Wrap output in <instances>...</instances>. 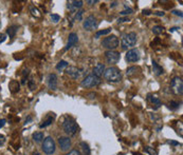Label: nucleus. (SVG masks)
Wrapping results in <instances>:
<instances>
[{
  "label": "nucleus",
  "mask_w": 183,
  "mask_h": 155,
  "mask_svg": "<svg viewBox=\"0 0 183 155\" xmlns=\"http://www.w3.org/2000/svg\"><path fill=\"white\" fill-rule=\"evenodd\" d=\"M103 75L105 77V79L109 82L117 83L122 79L121 71L117 69V67H110L108 69H105V72H104Z\"/></svg>",
  "instance_id": "f257e3e1"
},
{
  "label": "nucleus",
  "mask_w": 183,
  "mask_h": 155,
  "mask_svg": "<svg viewBox=\"0 0 183 155\" xmlns=\"http://www.w3.org/2000/svg\"><path fill=\"white\" fill-rule=\"evenodd\" d=\"M62 129L69 136L75 135L76 132H77V124H76V121L74 120V118L67 116L65 118V120L62 121Z\"/></svg>",
  "instance_id": "f03ea898"
},
{
  "label": "nucleus",
  "mask_w": 183,
  "mask_h": 155,
  "mask_svg": "<svg viewBox=\"0 0 183 155\" xmlns=\"http://www.w3.org/2000/svg\"><path fill=\"white\" fill-rule=\"evenodd\" d=\"M137 39H138V36H137V34L133 33V32L125 34L121 39L122 49L126 50V49H129V48L135 47V43H137Z\"/></svg>",
  "instance_id": "7ed1b4c3"
},
{
  "label": "nucleus",
  "mask_w": 183,
  "mask_h": 155,
  "mask_svg": "<svg viewBox=\"0 0 183 155\" xmlns=\"http://www.w3.org/2000/svg\"><path fill=\"white\" fill-rule=\"evenodd\" d=\"M119 38L115 35H110L107 36L106 38H104L102 41V45L104 48L108 49V51H114V49H117L119 47Z\"/></svg>",
  "instance_id": "20e7f679"
},
{
  "label": "nucleus",
  "mask_w": 183,
  "mask_h": 155,
  "mask_svg": "<svg viewBox=\"0 0 183 155\" xmlns=\"http://www.w3.org/2000/svg\"><path fill=\"white\" fill-rule=\"evenodd\" d=\"M56 150V144L54 139L51 137V136H48L44 139V142H42V151L45 152L46 154L52 155Z\"/></svg>",
  "instance_id": "39448f33"
},
{
  "label": "nucleus",
  "mask_w": 183,
  "mask_h": 155,
  "mask_svg": "<svg viewBox=\"0 0 183 155\" xmlns=\"http://www.w3.org/2000/svg\"><path fill=\"white\" fill-rule=\"evenodd\" d=\"M101 83V79L97 76H94L93 74H91V75H88L86 78H84L82 80V86L84 88H93V86H99Z\"/></svg>",
  "instance_id": "423d86ee"
},
{
  "label": "nucleus",
  "mask_w": 183,
  "mask_h": 155,
  "mask_svg": "<svg viewBox=\"0 0 183 155\" xmlns=\"http://www.w3.org/2000/svg\"><path fill=\"white\" fill-rule=\"evenodd\" d=\"M170 86L172 90L174 91V93L177 95H182L183 93V81L181 77H175L172 82H170Z\"/></svg>",
  "instance_id": "0eeeda50"
},
{
  "label": "nucleus",
  "mask_w": 183,
  "mask_h": 155,
  "mask_svg": "<svg viewBox=\"0 0 183 155\" xmlns=\"http://www.w3.org/2000/svg\"><path fill=\"white\" fill-rule=\"evenodd\" d=\"M97 25H99V23H97V18L94 17L93 15H90L86 18V20L84 21L83 28L86 31H93L97 28Z\"/></svg>",
  "instance_id": "6e6552de"
},
{
  "label": "nucleus",
  "mask_w": 183,
  "mask_h": 155,
  "mask_svg": "<svg viewBox=\"0 0 183 155\" xmlns=\"http://www.w3.org/2000/svg\"><path fill=\"white\" fill-rule=\"evenodd\" d=\"M105 57H106V60H107L108 63L114 65V63L119 62V60L121 58V55L117 51H107L105 53Z\"/></svg>",
  "instance_id": "1a4fd4ad"
},
{
  "label": "nucleus",
  "mask_w": 183,
  "mask_h": 155,
  "mask_svg": "<svg viewBox=\"0 0 183 155\" xmlns=\"http://www.w3.org/2000/svg\"><path fill=\"white\" fill-rule=\"evenodd\" d=\"M126 61L128 62H135L140 59V52L138 49H131L126 53Z\"/></svg>",
  "instance_id": "9d476101"
},
{
  "label": "nucleus",
  "mask_w": 183,
  "mask_h": 155,
  "mask_svg": "<svg viewBox=\"0 0 183 155\" xmlns=\"http://www.w3.org/2000/svg\"><path fill=\"white\" fill-rule=\"evenodd\" d=\"M66 73H67V75H69L71 78L77 79V78H80V76L82 75L83 70L78 69V68H76V67H69V68H67Z\"/></svg>",
  "instance_id": "9b49d317"
},
{
  "label": "nucleus",
  "mask_w": 183,
  "mask_h": 155,
  "mask_svg": "<svg viewBox=\"0 0 183 155\" xmlns=\"http://www.w3.org/2000/svg\"><path fill=\"white\" fill-rule=\"evenodd\" d=\"M77 42H78V36H77V34L71 33V34L69 35V37H68V42H67L66 47H65V51L70 50V49L72 48V47H74Z\"/></svg>",
  "instance_id": "f8f14e48"
},
{
  "label": "nucleus",
  "mask_w": 183,
  "mask_h": 155,
  "mask_svg": "<svg viewBox=\"0 0 183 155\" xmlns=\"http://www.w3.org/2000/svg\"><path fill=\"white\" fill-rule=\"evenodd\" d=\"M47 80H48L49 89L52 90V91L57 90V76L55 74H49Z\"/></svg>",
  "instance_id": "ddd939ff"
},
{
  "label": "nucleus",
  "mask_w": 183,
  "mask_h": 155,
  "mask_svg": "<svg viewBox=\"0 0 183 155\" xmlns=\"http://www.w3.org/2000/svg\"><path fill=\"white\" fill-rule=\"evenodd\" d=\"M58 144L62 151H68L71 147V139L69 137H59Z\"/></svg>",
  "instance_id": "4468645a"
},
{
  "label": "nucleus",
  "mask_w": 183,
  "mask_h": 155,
  "mask_svg": "<svg viewBox=\"0 0 183 155\" xmlns=\"http://www.w3.org/2000/svg\"><path fill=\"white\" fill-rule=\"evenodd\" d=\"M82 7H83V1H80V0H73V1H68L67 2V7L71 12H76Z\"/></svg>",
  "instance_id": "2eb2a0df"
},
{
  "label": "nucleus",
  "mask_w": 183,
  "mask_h": 155,
  "mask_svg": "<svg viewBox=\"0 0 183 155\" xmlns=\"http://www.w3.org/2000/svg\"><path fill=\"white\" fill-rule=\"evenodd\" d=\"M105 72V65L104 63H97V66L93 69V75L100 78L101 76H103Z\"/></svg>",
  "instance_id": "dca6fc26"
},
{
  "label": "nucleus",
  "mask_w": 183,
  "mask_h": 155,
  "mask_svg": "<svg viewBox=\"0 0 183 155\" xmlns=\"http://www.w3.org/2000/svg\"><path fill=\"white\" fill-rule=\"evenodd\" d=\"M147 100H148L149 102H151L154 106H156L155 109H158V108L161 107V101H160V99L157 96H156V95L148 94V95H147Z\"/></svg>",
  "instance_id": "f3484780"
},
{
  "label": "nucleus",
  "mask_w": 183,
  "mask_h": 155,
  "mask_svg": "<svg viewBox=\"0 0 183 155\" xmlns=\"http://www.w3.org/2000/svg\"><path fill=\"white\" fill-rule=\"evenodd\" d=\"M18 29H19V27H18V25H10V27L7 28V34L10 36V38H14L15 35L17 34Z\"/></svg>",
  "instance_id": "a211bd4d"
},
{
  "label": "nucleus",
  "mask_w": 183,
  "mask_h": 155,
  "mask_svg": "<svg viewBox=\"0 0 183 155\" xmlns=\"http://www.w3.org/2000/svg\"><path fill=\"white\" fill-rule=\"evenodd\" d=\"M152 69H154V73H155L157 76L162 75L163 73H164V72H163L162 67H160L156 61H152Z\"/></svg>",
  "instance_id": "6ab92c4d"
},
{
  "label": "nucleus",
  "mask_w": 183,
  "mask_h": 155,
  "mask_svg": "<svg viewBox=\"0 0 183 155\" xmlns=\"http://www.w3.org/2000/svg\"><path fill=\"white\" fill-rule=\"evenodd\" d=\"M9 86H10V90L12 93H16V92L19 91V83H18L16 80H12Z\"/></svg>",
  "instance_id": "aec40b11"
},
{
  "label": "nucleus",
  "mask_w": 183,
  "mask_h": 155,
  "mask_svg": "<svg viewBox=\"0 0 183 155\" xmlns=\"http://www.w3.org/2000/svg\"><path fill=\"white\" fill-rule=\"evenodd\" d=\"M54 121V116H49L47 119H46L42 124H40V126H39V128H47V127H49L50 124H52V122Z\"/></svg>",
  "instance_id": "412c9836"
},
{
  "label": "nucleus",
  "mask_w": 183,
  "mask_h": 155,
  "mask_svg": "<svg viewBox=\"0 0 183 155\" xmlns=\"http://www.w3.org/2000/svg\"><path fill=\"white\" fill-rule=\"evenodd\" d=\"M80 147H82V150H83L84 152V155H90L91 154V151H90V148L89 146H88V144H86V142H80Z\"/></svg>",
  "instance_id": "4be33fe9"
},
{
  "label": "nucleus",
  "mask_w": 183,
  "mask_h": 155,
  "mask_svg": "<svg viewBox=\"0 0 183 155\" xmlns=\"http://www.w3.org/2000/svg\"><path fill=\"white\" fill-rule=\"evenodd\" d=\"M68 68V62L65 61V60H60V61L56 65V70L57 71H62L64 69Z\"/></svg>",
  "instance_id": "5701e85b"
},
{
  "label": "nucleus",
  "mask_w": 183,
  "mask_h": 155,
  "mask_svg": "<svg viewBox=\"0 0 183 155\" xmlns=\"http://www.w3.org/2000/svg\"><path fill=\"white\" fill-rule=\"evenodd\" d=\"M109 33H111V29H105V30H103V31H99L97 32V34H95V36L94 37L97 38H100V36H104V35H108Z\"/></svg>",
  "instance_id": "b1692460"
},
{
  "label": "nucleus",
  "mask_w": 183,
  "mask_h": 155,
  "mask_svg": "<svg viewBox=\"0 0 183 155\" xmlns=\"http://www.w3.org/2000/svg\"><path fill=\"white\" fill-rule=\"evenodd\" d=\"M33 139H34L35 141H37V142L42 141V139H44V133H42V132H36V133H34V134H33Z\"/></svg>",
  "instance_id": "393cba45"
},
{
  "label": "nucleus",
  "mask_w": 183,
  "mask_h": 155,
  "mask_svg": "<svg viewBox=\"0 0 183 155\" xmlns=\"http://www.w3.org/2000/svg\"><path fill=\"white\" fill-rule=\"evenodd\" d=\"M163 31H164V28H163V27H161V25H156V27H154V28H152V33H154L155 35L162 34Z\"/></svg>",
  "instance_id": "a878e982"
},
{
  "label": "nucleus",
  "mask_w": 183,
  "mask_h": 155,
  "mask_svg": "<svg viewBox=\"0 0 183 155\" xmlns=\"http://www.w3.org/2000/svg\"><path fill=\"white\" fill-rule=\"evenodd\" d=\"M30 12H31V14L35 17H40V12L38 10L37 7H30Z\"/></svg>",
  "instance_id": "bb28decb"
},
{
  "label": "nucleus",
  "mask_w": 183,
  "mask_h": 155,
  "mask_svg": "<svg viewBox=\"0 0 183 155\" xmlns=\"http://www.w3.org/2000/svg\"><path fill=\"white\" fill-rule=\"evenodd\" d=\"M83 15H84V11H77L75 16H74V20L75 21H82L83 20Z\"/></svg>",
  "instance_id": "cd10ccee"
},
{
  "label": "nucleus",
  "mask_w": 183,
  "mask_h": 155,
  "mask_svg": "<svg viewBox=\"0 0 183 155\" xmlns=\"http://www.w3.org/2000/svg\"><path fill=\"white\" fill-rule=\"evenodd\" d=\"M132 13H133V10L130 9V7H128L127 5H125V10L122 11L121 15L122 16H125V15H129V14H132Z\"/></svg>",
  "instance_id": "c85d7f7f"
},
{
  "label": "nucleus",
  "mask_w": 183,
  "mask_h": 155,
  "mask_svg": "<svg viewBox=\"0 0 183 155\" xmlns=\"http://www.w3.org/2000/svg\"><path fill=\"white\" fill-rule=\"evenodd\" d=\"M168 108L172 109V110H177V109L179 108V102H177V101H170V102L168 103Z\"/></svg>",
  "instance_id": "c756f323"
},
{
  "label": "nucleus",
  "mask_w": 183,
  "mask_h": 155,
  "mask_svg": "<svg viewBox=\"0 0 183 155\" xmlns=\"http://www.w3.org/2000/svg\"><path fill=\"white\" fill-rule=\"evenodd\" d=\"M29 73H30V70H29V69H23V71H22V81H21V83L25 82V77L29 75Z\"/></svg>",
  "instance_id": "7c9ffc66"
},
{
  "label": "nucleus",
  "mask_w": 183,
  "mask_h": 155,
  "mask_svg": "<svg viewBox=\"0 0 183 155\" xmlns=\"http://www.w3.org/2000/svg\"><path fill=\"white\" fill-rule=\"evenodd\" d=\"M51 20L54 22V23H57L59 20H60V16L57 14H52L51 15Z\"/></svg>",
  "instance_id": "2f4dec72"
},
{
  "label": "nucleus",
  "mask_w": 183,
  "mask_h": 155,
  "mask_svg": "<svg viewBox=\"0 0 183 155\" xmlns=\"http://www.w3.org/2000/svg\"><path fill=\"white\" fill-rule=\"evenodd\" d=\"M137 70H138V69H137L135 67H130V68H128V69H127V72H126V73H127L128 76H131L132 74H135Z\"/></svg>",
  "instance_id": "473e14b6"
},
{
  "label": "nucleus",
  "mask_w": 183,
  "mask_h": 155,
  "mask_svg": "<svg viewBox=\"0 0 183 155\" xmlns=\"http://www.w3.org/2000/svg\"><path fill=\"white\" fill-rule=\"evenodd\" d=\"M144 150H145L146 152H148L150 155H157V152H156L154 149L150 148V147H145V148H144Z\"/></svg>",
  "instance_id": "72a5a7b5"
},
{
  "label": "nucleus",
  "mask_w": 183,
  "mask_h": 155,
  "mask_svg": "<svg viewBox=\"0 0 183 155\" xmlns=\"http://www.w3.org/2000/svg\"><path fill=\"white\" fill-rule=\"evenodd\" d=\"M126 21H129V18L128 17H121L117 19V23H123V22H126Z\"/></svg>",
  "instance_id": "f704fd0d"
},
{
  "label": "nucleus",
  "mask_w": 183,
  "mask_h": 155,
  "mask_svg": "<svg viewBox=\"0 0 183 155\" xmlns=\"http://www.w3.org/2000/svg\"><path fill=\"white\" fill-rule=\"evenodd\" d=\"M66 155H82V154H80V152L77 151V150H72V151H70L69 153H67Z\"/></svg>",
  "instance_id": "c9c22d12"
},
{
  "label": "nucleus",
  "mask_w": 183,
  "mask_h": 155,
  "mask_svg": "<svg viewBox=\"0 0 183 155\" xmlns=\"http://www.w3.org/2000/svg\"><path fill=\"white\" fill-rule=\"evenodd\" d=\"M5 39H7V35L3 34V33H0V43L5 41Z\"/></svg>",
  "instance_id": "e433bc0d"
},
{
  "label": "nucleus",
  "mask_w": 183,
  "mask_h": 155,
  "mask_svg": "<svg viewBox=\"0 0 183 155\" xmlns=\"http://www.w3.org/2000/svg\"><path fill=\"white\" fill-rule=\"evenodd\" d=\"M172 13H173L174 15H176V16H179V17H181L182 18L183 17V14H182V12H181V11H173V12H172Z\"/></svg>",
  "instance_id": "4c0bfd02"
},
{
  "label": "nucleus",
  "mask_w": 183,
  "mask_h": 155,
  "mask_svg": "<svg viewBox=\"0 0 183 155\" xmlns=\"http://www.w3.org/2000/svg\"><path fill=\"white\" fill-rule=\"evenodd\" d=\"M5 142V137H4L3 135L0 134V146H2Z\"/></svg>",
  "instance_id": "58836bf2"
},
{
  "label": "nucleus",
  "mask_w": 183,
  "mask_h": 155,
  "mask_svg": "<svg viewBox=\"0 0 183 155\" xmlns=\"http://www.w3.org/2000/svg\"><path fill=\"white\" fill-rule=\"evenodd\" d=\"M29 86H30V89L31 90H34L35 89V84H34V81H33V80H30V81H29Z\"/></svg>",
  "instance_id": "ea45409f"
},
{
  "label": "nucleus",
  "mask_w": 183,
  "mask_h": 155,
  "mask_svg": "<svg viewBox=\"0 0 183 155\" xmlns=\"http://www.w3.org/2000/svg\"><path fill=\"white\" fill-rule=\"evenodd\" d=\"M97 2H99L97 0H88V1H87V3L89 4V5H92V4L97 3Z\"/></svg>",
  "instance_id": "a19ab883"
},
{
  "label": "nucleus",
  "mask_w": 183,
  "mask_h": 155,
  "mask_svg": "<svg viewBox=\"0 0 183 155\" xmlns=\"http://www.w3.org/2000/svg\"><path fill=\"white\" fill-rule=\"evenodd\" d=\"M5 122H7V120L5 119H0V129L3 127L4 124H5Z\"/></svg>",
  "instance_id": "79ce46f5"
},
{
  "label": "nucleus",
  "mask_w": 183,
  "mask_h": 155,
  "mask_svg": "<svg viewBox=\"0 0 183 155\" xmlns=\"http://www.w3.org/2000/svg\"><path fill=\"white\" fill-rule=\"evenodd\" d=\"M168 144H169V145H174V146H178V145H180V144H179V142H178V141H174V140L168 141Z\"/></svg>",
  "instance_id": "37998d69"
},
{
  "label": "nucleus",
  "mask_w": 183,
  "mask_h": 155,
  "mask_svg": "<svg viewBox=\"0 0 183 155\" xmlns=\"http://www.w3.org/2000/svg\"><path fill=\"white\" fill-rule=\"evenodd\" d=\"M143 14H144V15H150V14H151V11H149V10H143Z\"/></svg>",
  "instance_id": "c03bdc74"
},
{
  "label": "nucleus",
  "mask_w": 183,
  "mask_h": 155,
  "mask_svg": "<svg viewBox=\"0 0 183 155\" xmlns=\"http://www.w3.org/2000/svg\"><path fill=\"white\" fill-rule=\"evenodd\" d=\"M155 15H157V16H164V12H156Z\"/></svg>",
  "instance_id": "a18cd8bd"
},
{
  "label": "nucleus",
  "mask_w": 183,
  "mask_h": 155,
  "mask_svg": "<svg viewBox=\"0 0 183 155\" xmlns=\"http://www.w3.org/2000/svg\"><path fill=\"white\" fill-rule=\"evenodd\" d=\"M117 1H114V2H112V3L110 4V7H114L115 5H117Z\"/></svg>",
  "instance_id": "49530a36"
},
{
  "label": "nucleus",
  "mask_w": 183,
  "mask_h": 155,
  "mask_svg": "<svg viewBox=\"0 0 183 155\" xmlns=\"http://www.w3.org/2000/svg\"><path fill=\"white\" fill-rule=\"evenodd\" d=\"M31 119H32V117H31V116H29V117L27 118V119H25V124H28V122H29L30 120H31Z\"/></svg>",
  "instance_id": "de8ad7c7"
},
{
  "label": "nucleus",
  "mask_w": 183,
  "mask_h": 155,
  "mask_svg": "<svg viewBox=\"0 0 183 155\" xmlns=\"http://www.w3.org/2000/svg\"><path fill=\"white\" fill-rule=\"evenodd\" d=\"M176 30H179V28H172L170 30H169V31H170V32H174V31H176Z\"/></svg>",
  "instance_id": "09e8293b"
},
{
  "label": "nucleus",
  "mask_w": 183,
  "mask_h": 155,
  "mask_svg": "<svg viewBox=\"0 0 183 155\" xmlns=\"http://www.w3.org/2000/svg\"><path fill=\"white\" fill-rule=\"evenodd\" d=\"M33 155H39V154H38L37 152H36V153H34V154H33Z\"/></svg>",
  "instance_id": "8fccbe9b"
}]
</instances>
